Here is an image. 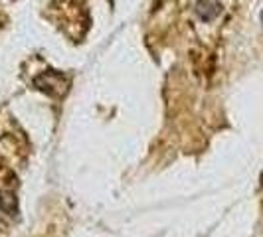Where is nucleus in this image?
I'll use <instances>...</instances> for the list:
<instances>
[{"mask_svg": "<svg viewBox=\"0 0 263 237\" xmlns=\"http://www.w3.org/2000/svg\"><path fill=\"white\" fill-rule=\"evenodd\" d=\"M36 85L42 91L50 93V95H62L67 87V79L55 71H46L44 75L36 77Z\"/></svg>", "mask_w": 263, "mask_h": 237, "instance_id": "f257e3e1", "label": "nucleus"}, {"mask_svg": "<svg viewBox=\"0 0 263 237\" xmlns=\"http://www.w3.org/2000/svg\"><path fill=\"white\" fill-rule=\"evenodd\" d=\"M222 10L220 0H198L196 2V12L204 22H212Z\"/></svg>", "mask_w": 263, "mask_h": 237, "instance_id": "f03ea898", "label": "nucleus"}, {"mask_svg": "<svg viewBox=\"0 0 263 237\" xmlns=\"http://www.w3.org/2000/svg\"><path fill=\"white\" fill-rule=\"evenodd\" d=\"M261 186H263V174H261Z\"/></svg>", "mask_w": 263, "mask_h": 237, "instance_id": "7ed1b4c3", "label": "nucleus"}, {"mask_svg": "<svg viewBox=\"0 0 263 237\" xmlns=\"http://www.w3.org/2000/svg\"><path fill=\"white\" fill-rule=\"evenodd\" d=\"M261 24H263V12H261Z\"/></svg>", "mask_w": 263, "mask_h": 237, "instance_id": "20e7f679", "label": "nucleus"}]
</instances>
